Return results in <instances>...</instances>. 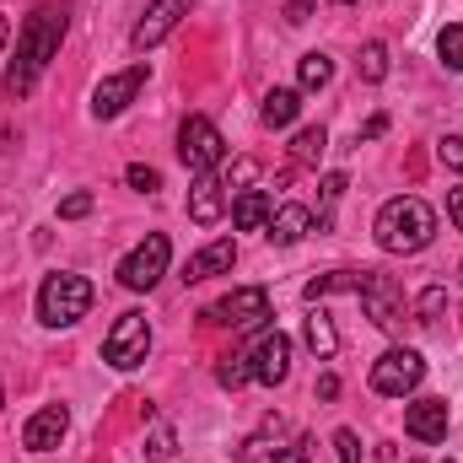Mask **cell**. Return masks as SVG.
<instances>
[{
  "instance_id": "14",
  "label": "cell",
  "mask_w": 463,
  "mask_h": 463,
  "mask_svg": "<svg viewBox=\"0 0 463 463\" xmlns=\"http://www.w3.org/2000/svg\"><path fill=\"white\" fill-rule=\"evenodd\" d=\"M404 431L415 442H448V399H415V404H404Z\"/></svg>"
},
{
  "instance_id": "33",
  "label": "cell",
  "mask_w": 463,
  "mask_h": 463,
  "mask_svg": "<svg viewBox=\"0 0 463 463\" xmlns=\"http://www.w3.org/2000/svg\"><path fill=\"white\" fill-rule=\"evenodd\" d=\"M81 216H92V194L87 189H76V194L60 200V222H81Z\"/></svg>"
},
{
  "instance_id": "27",
  "label": "cell",
  "mask_w": 463,
  "mask_h": 463,
  "mask_svg": "<svg viewBox=\"0 0 463 463\" xmlns=\"http://www.w3.org/2000/svg\"><path fill=\"white\" fill-rule=\"evenodd\" d=\"M173 453H178V431L173 426H156L151 442H146V463H173Z\"/></svg>"
},
{
  "instance_id": "26",
  "label": "cell",
  "mask_w": 463,
  "mask_h": 463,
  "mask_svg": "<svg viewBox=\"0 0 463 463\" xmlns=\"http://www.w3.org/2000/svg\"><path fill=\"white\" fill-rule=\"evenodd\" d=\"M437 54H442V65H448V71H463V22H448V27H442Z\"/></svg>"
},
{
  "instance_id": "16",
  "label": "cell",
  "mask_w": 463,
  "mask_h": 463,
  "mask_svg": "<svg viewBox=\"0 0 463 463\" xmlns=\"http://www.w3.org/2000/svg\"><path fill=\"white\" fill-rule=\"evenodd\" d=\"M222 216H227V184H222V178H211V173H200V184L189 189V222L216 227Z\"/></svg>"
},
{
  "instance_id": "10",
  "label": "cell",
  "mask_w": 463,
  "mask_h": 463,
  "mask_svg": "<svg viewBox=\"0 0 463 463\" xmlns=\"http://www.w3.org/2000/svg\"><path fill=\"white\" fill-rule=\"evenodd\" d=\"M140 87H146V60H135V65L118 71V76H103L98 92H92V114L98 118H118L135 98H140Z\"/></svg>"
},
{
  "instance_id": "7",
  "label": "cell",
  "mask_w": 463,
  "mask_h": 463,
  "mask_svg": "<svg viewBox=\"0 0 463 463\" xmlns=\"http://www.w3.org/2000/svg\"><path fill=\"white\" fill-rule=\"evenodd\" d=\"M361 307H366V318H372L377 329H388V335H399V329H404V318H410L399 280H393V275H377V269H366V286H361Z\"/></svg>"
},
{
  "instance_id": "3",
  "label": "cell",
  "mask_w": 463,
  "mask_h": 463,
  "mask_svg": "<svg viewBox=\"0 0 463 463\" xmlns=\"http://www.w3.org/2000/svg\"><path fill=\"white\" fill-rule=\"evenodd\" d=\"M92 307V280L87 275H49L38 286V318L49 329H71L76 318H87Z\"/></svg>"
},
{
  "instance_id": "11",
  "label": "cell",
  "mask_w": 463,
  "mask_h": 463,
  "mask_svg": "<svg viewBox=\"0 0 463 463\" xmlns=\"http://www.w3.org/2000/svg\"><path fill=\"white\" fill-rule=\"evenodd\" d=\"M248 372H253L264 388H280V383L291 377V340H286L280 329L259 335V345L248 350Z\"/></svg>"
},
{
  "instance_id": "42",
  "label": "cell",
  "mask_w": 463,
  "mask_h": 463,
  "mask_svg": "<svg viewBox=\"0 0 463 463\" xmlns=\"http://www.w3.org/2000/svg\"><path fill=\"white\" fill-rule=\"evenodd\" d=\"M0 404H5V388H0Z\"/></svg>"
},
{
  "instance_id": "1",
  "label": "cell",
  "mask_w": 463,
  "mask_h": 463,
  "mask_svg": "<svg viewBox=\"0 0 463 463\" xmlns=\"http://www.w3.org/2000/svg\"><path fill=\"white\" fill-rule=\"evenodd\" d=\"M65 22H71L65 5H38V11L22 22V33H16V60L5 65V92H11V98H27V92L43 81L49 60H54L60 43H65Z\"/></svg>"
},
{
  "instance_id": "8",
  "label": "cell",
  "mask_w": 463,
  "mask_h": 463,
  "mask_svg": "<svg viewBox=\"0 0 463 463\" xmlns=\"http://www.w3.org/2000/svg\"><path fill=\"white\" fill-rule=\"evenodd\" d=\"M167 259H173V242H167L162 232H151V237H146V242L118 264V280H124L129 291H151V286L167 275Z\"/></svg>"
},
{
  "instance_id": "5",
  "label": "cell",
  "mask_w": 463,
  "mask_h": 463,
  "mask_svg": "<svg viewBox=\"0 0 463 463\" xmlns=\"http://www.w3.org/2000/svg\"><path fill=\"white\" fill-rule=\"evenodd\" d=\"M178 156H184L189 173H211V167L227 162V140H222V129H216L211 118L189 114L184 118V129H178Z\"/></svg>"
},
{
  "instance_id": "13",
  "label": "cell",
  "mask_w": 463,
  "mask_h": 463,
  "mask_svg": "<svg viewBox=\"0 0 463 463\" xmlns=\"http://www.w3.org/2000/svg\"><path fill=\"white\" fill-rule=\"evenodd\" d=\"M242 463H307V448L297 437H280V431H259L237 448Z\"/></svg>"
},
{
  "instance_id": "19",
  "label": "cell",
  "mask_w": 463,
  "mask_h": 463,
  "mask_svg": "<svg viewBox=\"0 0 463 463\" xmlns=\"http://www.w3.org/2000/svg\"><path fill=\"white\" fill-rule=\"evenodd\" d=\"M269 216H275V200H269L264 189H242V194L232 200V227L237 232H264Z\"/></svg>"
},
{
  "instance_id": "41",
  "label": "cell",
  "mask_w": 463,
  "mask_h": 463,
  "mask_svg": "<svg viewBox=\"0 0 463 463\" xmlns=\"http://www.w3.org/2000/svg\"><path fill=\"white\" fill-rule=\"evenodd\" d=\"M5 38H11V22H5V11H0V49H5Z\"/></svg>"
},
{
  "instance_id": "24",
  "label": "cell",
  "mask_w": 463,
  "mask_h": 463,
  "mask_svg": "<svg viewBox=\"0 0 463 463\" xmlns=\"http://www.w3.org/2000/svg\"><path fill=\"white\" fill-rule=\"evenodd\" d=\"M307 345L318 350V361H329V355L340 350V335H335V318H329L324 307H313V313H307Z\"/></svg>"
},
{
  "instance_id": "23",
  "label": "cell",
  "mask_w": 463,
  "mask_h": 463,
  "mask_svg": "<svg viewBox=\"0 0 463 463\" xmlns=\"http://www.w3.org/2000/svg\"><path fill=\"white\" fill-rule=\"evenodd\" d=\"M335 81V60L329 54H302V65H297V92H318V87H329Z\"/></svg>"
},
{
  "instance_id": "17",
  "label": "cell",
  "mask_w": 463,
  "mask_h": 463,
  "mask_svg": "<svg viewBox=\"0 0 463 463\" xmlns=\"http://www.w3.org/2000/svg\"><path fill=\"white\" fill-rule=\"evenodd\" d=\"M232 264H237V242L232 237H222V242H205L189 264H184V280L194 286V280H211V275H227Z\"/></svg>"
},
{
  "instance_id": "39",
  "label": "cell",
  "mask_w": 463,
  "mask_h": 463,
  "mask_svg": "<svg viewBox=\"0 0 463 463\" xmlns=\"http://www.w3.org/2000/svg\"><path fill=\"white\" fill-rule=\"evenodd\" d=\"M383 129H388V114H372V118H366V129H361V135H366V140H377Z\"/></svg>"
},
{
  "instance_id": "25",
  "label": "cell",
  "mask_w": 463,
  "mask_h": 463,
  "mask_svg": "<svg viewBox=\"0 0 463 463\" xmlns=\"http://www.w3.org/2000/svg\"><path fill=\"white\" fill-rule=\"evenodd\" d=\"M442 313H448V286H426L415 297V324H437Z\"/></svg>"
},
{
  "instance_id": "2",
  "label": "cell",
  "mask_w": 463,
  "mask_h": 463,
  "mask_svg": "<svg viewBox=\"0 0 463 463\" xmlns=\"http://www.w3.org/2000/svg\"><path fill=\"white\" fill-rule=\"evenodd\" d=\"M372 237H377L383 253H420V248H431V237H437V211H431L426 200H415V194H399V200H388V205L377 211Z\"/></svg>"
},
{
  "instance_id": "31",
  "label": "cell",
  "mask_w": 463,
  "mask_h": 463,
  "mask_svg": "<svg viewBox=\"0 0 463 463\" xmlns=\"http://www.w3.org/2000/svg\"><path fill=\"white\" fill-rule=\"evenodd\" d=\"M329 453H335L329 463H361V442H355V431H335V437H329Z\"/></svg>"
},
{
  "instance_id": "37",
  "label": "cell",
  "mask_w": 463,
  "mask_h": 463,
  "mask_svg": "<svg viewBox=\"0 0 463 463\" xmlns=\"http://www.w3.org/2000/svg\"><path fill=\"white\" fill-rule=\"evenodd\" d=\"M318 399H340V377H335V372L318 377Z\"/></svg>"
},
{
  "instance_id": "34",
  "label": "cell",
  "mask_w": 463,
  "mask_h": 463,
  "mask_svg": "<svg viewBox=\"0 0 463 463\" xmlns=\"http://www.w3.org/2000/svg\"><path fill=\"white\" fill-rule=\"evenodd\" d=\"M437 162L453 167V173H463V135H442V140H437Z\"/></svg>"
},
{
  "instance_id": "20",
  "label": "cell",
  "mask_w": 463,
  "mask_h": 463,
  "mask_svg": "<svg viewBox=\"0 0 463 463\" xmlns=\"http://www.w3.org/2000/svg\"><path fill=\"white\" fill-rule=\"evenodd\" d=\"M297 114H302V92H297V87H275V92H264V109H259V118H264L269 129H291V124H297Z\"/></svg>"
},
{
  "instance_id": "18",
  "label": "cell",
  "mask_w": 463,
  "mask_h": 463,
  "mask_svg": "<svg viewBox=\"0 0 463 463\" xmlns=\"http://www.w3.org/2000/svg\"><path fill=\"white\" fill-rule=\"evenodd\" d=\"M307 232H313V211H307V205H280V211L269 216L264 237H269L275 248H291V242H302Z\"/></svg>"
},
{
  "instance_id": "40",
  "label": "cell",
  "mask_w": 463,
  "mask_h": 463,
  "mask_svg": "<svg viewBox=\"0 0 463 463\" xmlns=\"http://www.w3.org/2000/svg\"><path fill=\"white\" fill-rule=\"evenodd\" d=\"M0 151H11V124H0Z\"/></svg>"
},
{
  "instance_id": "6",
  "label": "cell",
  "mask_w": 463,
  "mask_h": 463,
  "mask_svg": "<svg viewBox=\"0 0 463 463\" xmlns=\"http://www.w3.org/2000/svg\"><path fill=\"white\" fill-rule=\"evenodd\" d=\"M146 350H151V324H146V313H118L114 329H109V340H103V361L118 366V372H129V366L146 361Z\"/></svg>"
},
{
  "instance_id": "38",
  "label": "cell",
  "mask_w": 463,
  "mask_h": 463,
  "mask_svg": "<svg viewBox=\"0 0 463 463\" xmlns=\"http://www.w3.org/2000/svg\"><path fill=\"white\" fill-rule=\"evenodd\" d=\"M448 216H453V227L463 232V189H453V194H448Z\"/></svg>"
},
{
  "instance_id": "9",
  "label": "cell",
  "mask_w": 463,
  "mask_h": 463,
  "mask_svg": "<svg viewBox=\"0 0 463 463\" xmlns=\"http://www.w3.org/2000/svg\"><path fill=\"white\" fill-rule=\"evenodd\" d=\"M269 318V291L264 286H242L222 297L216 307H205V324H232V329H259Z\"/></svg>"
},
{
  "instance_id": "36",
  "label": "cell",
  "mask_w": 463,
  "mask_h": 463,
  "mask_svg": "<svg viewBox=\"0 0 463 463\" xmlns=\"http://www.w3.org/2000/svg\"><path fill=\"white\" fill-rule=\"evenodd\" d=\"M340 194H345V173H329V178H324V200H329V205H335V200H340Z\"/></svg>"
},
{
  "instance_id": "12",
  "label": "cell",
  "mask_w": 463,
  "mask_h": 463,
  "mask_svg": "<svg viewBox=\"0 0 463 463\" xmlns=\"http://www.w3.org/2000/svg\"><path fill=\"white\" fill-rule=\"evenodd\" d=\"M189 5H194V0H151V5H146V16H140V22H135V33H129V43H135L140 54H146V49H156V43H162V38L189 16Z\"/></svg>"
},
{
  "instance_id": "35",
  "label": "cell",
  "mask_w": 463,
  "mask_h": 463,
  "mask_svg": "<svg viewBox=\"0 0 463 463\" xmlns=\"http://www.w3.org/2000/svg\"><path fill=\"white\" fill-rule=\"evenodd\" d=\"M313 5H318V0H286V22H291V27H302V22L313 16Z\"/></svg>"
},
{
  "instance_id": "29",
  "label": "cell",
  "mask_w": 463,
  "mask_h": 463,
  "mask_svg": "<svg viewBox=\"0 0 463 463\" xmlns=\"http://www.w3.org/2000/svg\"><path fill=\"white\" fill-rule=\"evenodd\" d=\"M248 377H253V372H248V355H227V361L216 366V383H222V388H232V393H237Z\"/></svg>"
},
{
  "instance_id": "15",
  "label": "cell",
  "mask_w": 463,
  "mask_h": 463,
  "mask_svg": "<svg viewBox=\"0 0 463 463\" xmlns=\"http://www.w3.org/2000/svg\"><path fill=\"white\" fill-rule=\"evenodd\" d=\"M65 431H71V410H65V404H43V410L22 426V442H27L33 453H49V448L65 442Z\"/></svg>"
},
{
  "instance_id": "44",
  "label": "cell",
  "mask_w": 463,
  "mask_h": 463,
  "mask_svg": "<svg viewBox=\"0 0 463 463\" xmlns=\"http://www.w3.org/2000/svg\"><path fill=\"white\" fill-rule=\"evenodd\" d=\"M448 463H453V458H448Z\"/></svg>"
},
{
  "instance_id": "21",
  "label": "cell",
  "mask_w": 463,
  "mask_h": 463,
  "mask_svg": "<svg viewBox=\"0 0 463 463\" xmlns=\"http://www.w3.org/2000/svg\"><path fill=\"white\" fill-rule=\"evenodd\" d=\"M361 286H366V269H329V275L307 280V291H302V297L318 307V302H324V297H335V291H355V297H361Z\"/></svg>"
},
{
  "instance_id": "22",
  "label": "cell",
  "mask_w": 463,
  "mask_h": 463,
  "mask_svg": "<svg viewBox=\"0 0 463 463\" xmlns=\"http://www.w3.org/2000/svg\"><path fill=\"white\" fill-rule=\"evenodd\" d=\"M329 151V129L324 124H307V129H297L291 135V162H302V167H318V156Z\"/></svg>"
},
{
  "instance_id": "43",
  "label": "cell",
  "mask_w": 463,
  "mask_h": 463,
  "mask_svg": "<svg viewBox=\"0 0 463 463\" xmlns=\"http://www.w3.org/2000/svg\"><path fill=\"white\" fill-rule=\"evenodd\" d=\"M345 5H350V0H345Z\"/></svg>"
},
{
  "instance_id": "28",
  "label": "cell",
  "mask_w": 463,
  "mask_h": 463,
  "mask_svg": "<svg viewBox=\"0 0 463 463\" xmlns=\"http://www.w3.org/2000/svg\"><path fill=\"white\" fill-rule=\"evenodd\" d=\"M388 76V43H366L361 49V81H383Z\"/></svg>"
},
{
  "instance_id": "32",
  "label": "cell",
  "mask_w": 463,
  "mask_h": 463,
  "mask_svg": "<svg viewBox=\"0 0 463 463\" xmlns=\"http://www.w3.org/2000/svg\"><path fill=\"white\" fill-rule=\"evenodd\" d=\"M124 178H129V189H140V194H156V189H162V173H156V167H146V162H135Z\"/></svg>"
},
{
  "instance_id": "30",
  "label": "cell",
  "mask_w": 463,
  "mask_h": 463,
  "mask_svg": "<svg viewBox=\"0 0 463 463\" xmlns=\"http://www.w3.org/2000/svg\"><path fill=\"white\" fill-rule=\"evenodd\" d=\"M253 178H259V162H253V156H237V162L227 167V178H222V184L242 194V189H253Z\"/></svg>"
},
{
  "instance_id": "4",
  "label": "cell",
  "mask_w": 463,
  "mask_h": 463,
  "mask_svg": "<svg viewBox=\"0 0 463 463\" xmlns=\"http://www.w3.org/2000/svg\"><path fill=\"white\" fill-rule=\"evenodd\" d=\"M420 377H426V361H420V350H410V345H393L372 361V393H383V399L415 393Z\"/></svg>"
}]
</instances>
